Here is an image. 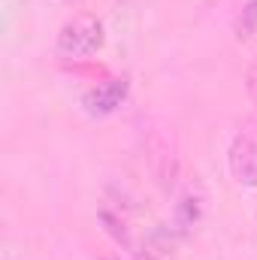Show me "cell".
Listing matches in <instances>:
<instances>
[{"mask_svg": "<svg viewBox=\"0 0 257 260\" xmlns=\"http://www.w3.org/2000/svg\"><path fill=\"white\" fill-rule=\"evenodd\" d=\"M103 40H106L103 21L97 15L82 12V15H73L64 27L58 30L55 49L64 58H88V55H94V52L103 49Z\"/></svg>", "mask_w": 257, "mask_h": 260, "instance_id": "cell-1", "label": "cell"}, {"mask_svg": "<svg viewBox=\"0 0 257 260\" xmlns=\"http://www.w3.org/2000/svg\"><path fill=\"white\" fill-rule=\"evenodd\" d=\"M124 100H127V79L115 76V79H106L103 85H97L94 91H88L82 97V106L91 115H112Z\"/></svg>", "mask_w": 257, "mask_h": 260, "instance_id": "cell-3", "label": "cell"}, {"mask_svg": "<svg viewBox=\"0 0 257 260\" xmlns=\"http://www.w3.org/2000/svg\"><path fill=\"white\" fill-rule=\"evenodd\" d=\"M230 173L239 185L257 188V130H239L230 145Z\"/></svg>", "mask_w": 257, "mask_h": 260, "instance_id": "cell-2", "label": "cell"}, {"mask_svg": "<svg viewBox=\"0 0 257 260\" xmlns=\"http://www.w3.org/2000/svg\"><path fill=\"white\" fill-rule=\"evenodd\" d=\"M254 27H257V0H248L242 6V15H239V37H251Z\"/></svg>", "mask_w": 257, "mask_h": 260, "instance_id": "cell-4", "label": "cell"}]
</instances>
